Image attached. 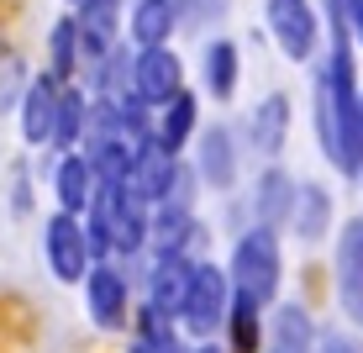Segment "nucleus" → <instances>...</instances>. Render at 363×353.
<instances>
[{
    "label": "nucleus",
    "mask_w": 363,
    "mask_h": 353,
    "mask_svg": "<svg viewBox=\"0 0 363 353\" xmlns=\"http://www.w3.org/2000/svg\"><path fill=\"white\" fill-rule=\"evenodd\" d=\"M337 21H342V27H353L358 43H363V0H342V16H337Z\"/></svg>",
    "instance_id": "cd10ccee"
},
{
    "label": "nucleus",
    "mask_w": 363,
    "mask_h": 353,
    "mask_svg": "<svg viewBox=\"0 0 363 353\" xmlns=\"http://www.w3.org/2000/svg\"><path fill=\"white\" fill-rule=\"evenodd\" d=\"M200 169H206L211 185H232V148H227V132H211L206 148H200Z\"/></svg>",
    "instance_id": "412c9836"
},
{
    "label": "nucleus",
    "mask_w": 363,
    "mask_h": 353,
    "mask_svg": "<svg viewBox=\"0 0 363 353\" xmlns=\"http://www.w3.org/2000/svg\"><path fill=\"white\" fill-rule=\"evenodd\" d=\"M53 111H58L53 80H37L32 90H27V116H21V127H27V143H48V137H53Z\"/></svg>",
    "instance_id": "ddd939ff"
},
{
    "label": "nucleus",
    "mask_w": 363,
    "mask_h": 353,
    "mask_svg": "<svg viewBox=\"0 0 363 353\" xmlns=\"http://www.w3.org/2000/svg\"><path fill=\"white\" fill-rule=\"evenodd\" d=\"M290 200H295V185L284 180V174H264V185H258V217L279 222L284 211H290Z\"/></svg>",
    "instance_id": "aec40b11"
},
{
    "label": "nucleus",
    "mask_w": 363,
    "mask_h": 353,
    "mask_svg": "<svg viewBox=\"0 0 363 353\" xmlns=\"http://www.w3.org/2000/svg\"><path fill=\"white\" fill-rule=\"evenodd\" d=\"M206 85L216 95H232V85H237V48L232 43H211V53H206Z\"/></svg>",
    "instance_id": "6ab92c4d"
},
{
    "label": "nucleus",
    "mask_w": 363,
    "mask_h": 353,
    "mask_svg": "<svg viewBox=\"0 0 363 353\" xmlns=\"http://www.w3.org/2000/svg\"><path fill=\"white\" fill-rule=\"evenodd\" d=\"M90 190H95L90 158H64V169H58V195H64V211H84Z\"/></svg>",
    "instance_id": "dca6fc26"
},
{
    "label": "nucleus",
    "mask_w": 363,
    "mask_h": 353,
    "mask_svg": "<svg viewBox=\"0 0 363 353\" xmlns=\"http://www.w3.org/2000/svg\"><path fill=\"white\" fill-rule=\"evenodd\" d=\"M290 211H295V227H300V237H321V227H327V195H321L316 185L295 190Z\"/></svg>",
    "instance_id": "a211bd4d"
},
{
    "label": "nucleus",
    "mask_w": 363,
    "mask_h": 353,
    "mask_svg": "<svg viewBox=\"0 0 363 353\" xmlns=\"http://www.w3.org/2000/svg\"><path fill=\"white\" fill-rule=\"evenodd\" d=\"M74 69V21H58L53 27V74Z\"/></svg>",
    "instance_id": "bb28decb"
},
{
    "label": "nucleus",
    "mask_w": 363,
    "mask_h": 353,
    "mask_svg": "<svg viewBox=\"0 0 363 353\" xmlns=\"http://www.w3.org/2000/svg\"><path fill=\"white\" fill-rule=\"evenodd\" d=\"M358 121H363V111H358Z\"/></svg>",
    "instance_id": "2f4dec72"
},
{
    "label": "nucleus",
    "mask_w": 363,
    "mask_h": 353,
    "mask_svg": "<svg viewBox=\"0 0 363 353\" xmlns=\"http://www.w3.org/2000/svg\"><path fill=\"white\" fill-rule=\"evenodd\" d=\"M279 353H311V322H306V311H295V306L279 311Z\"/></svg>",
    "instance_id": "4be33fe9"
},
{
    "label": "nucleus",
    "mask_w": 363,
    "mask_h": 353,
    "mask_svg": "<svg viewBox=\"0 0 363 353\" xmlns=\"http://www.w3.org/2000/svg\"><path fill=\"white\" fill-rule=\"evenodd\" d=\"M332 43V69H327V90H321V137L337 169H358L363 163V121H358V95H353V53H347V32L342 21Z\"/></svg>",
    "instance_id": "f257e3e1"
},
{
    "label": "nucleus",
    "mask_w": 363,
    "mask_h": 353,
    "mask_svg": "<svg viewBox=\"0 0 363 353\" xmlns=\"http://www.w3.org/2000/svg\"><path fill=\"white\" fill-rule=\"evenodd\" d=\"M95 237L111 248H121V254H132L137 243H143V211H137V200L121 190V185H106V190L95 195Z\"/></svg>",
    "instance_id": "7ed1b4c3"
},
{
    "label": "nucleus",
    "mask_w": 363,
    "mask_h": 353,
    "mask_svg": "<svg viewBox=\"0 0 363 353\" xmlns=\"http://www.w3.org/2000/svg\"><path fill=\"white\" fill-rule=\"evenodd\" d=\"M137 95H143L147 106H169V100L179 95V58H174L169 48H147V53L137 58Z\"/></svg>",
    "instance_id": "0eeeda50"
},
{
    "label": "nucleus",
    "mask_w": 363,
    "mask_h": 353,
    "mask_svg": "<svg viewBox=\"0 0 363 353\" xmlns=\"http://www.w3.org/2000/svg\"><path fill=\"white\" fill-rule=\"evenodd\" d=\"M327 11H332V21H337V16H342V0H327Z\"/></svg>",
    "instance_id": "c756f323"
},
{
    "label": "nucleus",
    "mask_w": 363,
    "mask_h": 353,
    "mask_svg": "<svg viewBox=\"0 0 363 353\" xmlns=\"http://www.w3.org/2000/svg\"><path fill=\"white\" fill-rule=\"evenodd\" d=\"M79 116H84V95H58V111H53V143H74V137H79Z\"/></svg>",
    "instance_id": "5701e85b"
},
{
    "label": "nucleus",
    "mask_w": 363,
    "mask_h": 353,
    "mask_svg": "<svg viewBox=\"0 0 363 353\" xmlns=\"http://www.w3.org/2000/svg\"><path fill=\"white\" fill-rule=\"evenodd\" d=\"M200 353H216V348H200Z\"/></svg>",
    "instance_id": "7c9ffc66"
},
{
    "label": "nucleus",
    "mask_w": 363,
    "mask_h": 353,
    "mask_svg": "<svg viewBox=\"0 0 363 353\" xmlns=\"http://www.w3.org/2000/svg\"><path fill=\"white\" fill-rule=\"evenodd\" d=\"M184 322H190V332H216V322L227 317V280H221L216 269H195L190 274V290H184Z\"/></svg>",
    "instance_id": "20e7f679"
},
{
    "label": "nucleus",
    "mask_w": 363,
    "mask_h": 353,
    "mask_svg": "<svg viewBox=\"0 0 363 353\" xmlns=\"http://www.w3.org/2000/svg\"><path fill=\"white\" fill-rule=\"evenodd\" d=\"M48 259H53L58 280H84V232H79L74 217L48 222Z\"/></svg>",
    "instance_id": "9d476101"
},
{
    "label": "nucleus",
    "mask_w": 363,
    "mask_h": 353,
    "mask_svg": "<svg viewBox=\"0 0 363 353\" xmlns=\"http://www.w3.org/2000/svg\"><path fill=\"white\" fill-rule=\"evenodd\" d=\"M190 264H184L179 254H164V264H158L153 274V311L164 317V311H179L184 306V290H190Z\"/></svg>",
    "instance_id": "9b49d317"
},
{
    "label": "nucleus",
    "mask_w": 363,
    "mask_h": 353,
    "mask_svg": "<svg viewBox=\"0 0 363 353\" xmlns=\"http://www.w3.org/2000/svg\"><path fill=\"white\" fill-rule=\"evenodd\" d=\"M284 116H290V106H284V95H274L258 106V116H253V143L264 148V153H274V148L284 143Z\"/></svg>",
    "instance_id": "f3484780"
},
{
    "label": "nucleus",
    "mask_w": 363,
    "mask_h": 353,
    "mask_svg": "<svg viewBox=\"0 0 363 353\" xmlns=\"http://www.w3.org/2000/svg\"><path fill=\"white\" fill-rule=\"evenodd\" d=\"M184 232H190V222H184V211H164V217H158V248H164V254H179Z\"/></svg>",
    "instance_id": "393cba45"
},
{
    "label": "nucleus",
    "mask_w": 363,
    "mask_h": 353,
    "mask_svg": "<svg viewBox=\"0 0 363 353\" xmlns=\"http://www.w3.org/2000/svg\"><path fill=\"white\" fill-rule=\"evenodd\" d=\"M232 280L242 290V300H253V306H264L274 290H279V243H274L269 227H258V232H247L242 243H237Z\"/></svg>",
    "instance_id": "f03ea898"
},
{
    "label": "nucleus",
    "mask_w": 363,
    "mask_h": 353,
    "mask_svg": "<svg viewBox=\"0 0 363 353\" xmlns=\"http://www.w3.org/2000/svg\"><path fill=\"white\" fill-rule=\"evenodd\" d=\"M321 353H353V348H347V343H327V348H321Z\"/></svg>",
    "instance_id": "c85d7f7f"
},
{
    "label": "nucleus",
    "mask_w": 363,
    "mask_h": 353,
    "mask_svg": "<svg viewBox=\"0 0 363 353\" xmlns=\"http://www.w3.org/2000/svg\"><path fill=\"white\" fill-rule=\"evenodd\" d=\"M337 295L353 322H363V217L342 227L337 237Z\"/></svg>",
    "instance_id": "39448f33"
},
{
    "label": "nucleus",
    "mask_w": 363,
    "mask_h": 353,
    "mask_svg": "<svg viewBox=\"0 0 363 353\" xmlns=\"http://www.w3.org/2000/svg\"><path fill=\"white\" fill-rule=\"evenodd\" d=\"M174 185V163L169 153H158V148H143V153H132V169L127 180H121V190L132 200H164Z\"/></svg>",
    "instance_id": "1a4fd4ad"
},
{
    "label": "nucleus",
    "mask_w": 363,
    "mask_h": 353,
    "mask_svg": "<svg viewBox=\"0 0 363 353\" xmlns=\"http://www.w3.org/2000/svg\"><path fill=\"white\" fill-rule=\"evenodd\" d=\"M190 127H195V100L179 90V95L169 100V116H164V127H158V143H153V148L174 158V148H179L184 137H190Z\"/></svg>",
    "instance_id": "2eb2a0df"
},
{
    "label": "nucleus",
    "mask_w": 363,
    "mask_h": 353,
    "mask_svg": "<svg viewBox=\"0 0 363 353\" xmlns=\"http://www.w3.org/2000/svg\"><path fill=\"white\" fill-rule=\"evenodd\" d=\"M174 16H179V6H174V0H143V6H137V16H132L137 43H143V48H158V43L174 32Z\"/></svg>",
    "instance_id": "4468645a"
},
{
    "label": "nucleus",
    "mask_w": 363,
    "mask_h": 353,
    "mask_svg": "<svg viewBox=\"0 0 363 353\" xmlns=\"http://www.w3.org/2000/svg\"><path fill=\"white\" fill-rule=\"evenodd\" d=\"M269 27L290 58H311V48H316V16H311L306 0H269Z\"/></svg>",
    "instance_id": "423d86ee"
},
{
    "label": "nucleus",
    "mask_w": 363,
    "mask_h": 353,
    "mask_svg": "<svg viewBox=\"0 0 363 353\" xmlns=\"http://www.w3.org/2000/svg\"><path fill=\"white\" fill-rule=\"evenodd\" d=\"M143 353H179L174 348V332L164 327L158 311H147V327H143Z\"/></svg>",
    "instance_id": "a878e982"
},
{
    "label": "nucleus",
    "mask_w": 363,
    "mask_h": 353,
    "mask_svg": "<svg viewBox=\"0 0 363 353\" xmlns=\"http://www.w3.org/2000/svg\"><path fill=\"white\" fill-rule=\"evenodd\" d=\"M253 300H242L237 295V311H232V337H237V353H253V343H258V317H253Z\"/></svg>",
    "instance_id": "b1692460"
},
{
    "label": "nucleus",
    "mask_w": 363,
    "mask_h": 353,
    "mask_svg": "<svg viewBox=\"0 0 363 353\" xmlns=\"http://www.w3.org/2000/svg\"><path fill=\"white\" fill-rule=\"evenodd\" d=\"M116 0H84V11H79V21H74V48L79 53L74 58H100L111 48V37H116Z\"/></svg>",
    "instance_id": "6e6552de"
},
{
    "label": "nucleus",
    "mask_w": 363,
    "mask_h": 353,
    "mask_svg": "<svg viewBox=\"0 0 363 353\" xmlns=\"http://www.w3.org/2000/svg\"><path fill=\"white\" fill-rule=\"evenodd\" d=\"M90 311H95L100 327H121L127 322V290H121V280L111 269L90 274Z\"/></svg>",
    "instance_id": "f8f14e48"
}]
</instances>
